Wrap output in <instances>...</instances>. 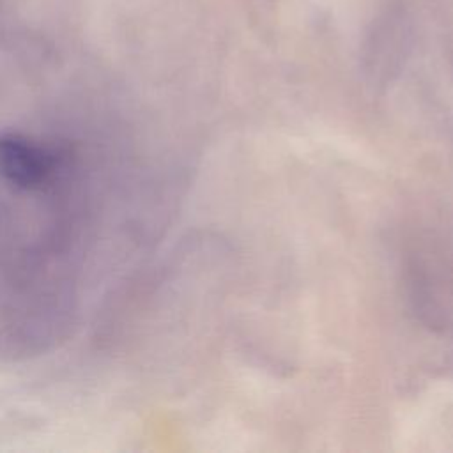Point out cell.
Listing matches in <instances>:
<instances>
[{
  "mask_svg": "<svg viewBox=\"0 0 453 453\" xmlns=\"http://www.w3.org/2000/svg\"><path fill=\"white\" fill-rule=\"evenodd\" d=\"M58 166V157L35 142L19 136L0 140V172L16 186L35 188L51 179Z\"/></svg>",
  "mask_w": 453,
  "mask_h": 453,
  "instance_id": "6da1fadb",
  "label": "cell"
}]
</instances>
